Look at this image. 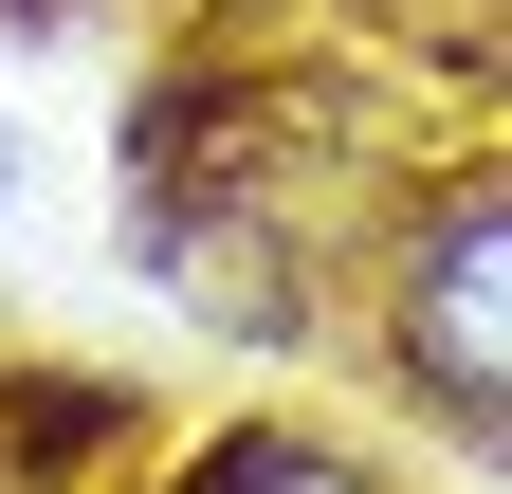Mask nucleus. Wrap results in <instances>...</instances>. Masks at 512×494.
I'll use <instances>...</instances> for the list:
<instances>
[{
  "label": "nucleus",
  "instance_id": "1",
  "mask_svg": "<svg viewBox=\"0 0 512 494\" xmlns=\"http://www.w3.org/2000/svg\"><path fill=\"white\" fill-rule=\"evenodd\" d=\"M403 385L439 421H494V385H512V238H494V183H458V202L403 238Z\"/></svg>",
  "mask_w": 512,
  "mask_h": 494
},
{
  "label": "nucleus",
  "instance_id": "3",
  "mask_svg": "<svg viewBox=\"0 0 512 494\" xmlns=\"http://www.w3.org/2000/svg\"><path fill=\"white\" fill-rule=\"evenodd\" d=\"M0 183H19V147H0Z\"/></svg>",
  "mask_w": 512,
  "mask_h": 494
},
{
  "label": "nucleus",
  "instance_id": "2",
  "mask_svg": "<svg viewBox=\"0 0 512 494\" xmlns=\"http://www.w3.org/2000/svg\"><path fill=\"white\" fill-rule=\"evenodd\" d=\"M220 494H366V476H348L330 440H238V458H220Z\"/></svg>",
  "mask_w": 512,
  "mask_h": 494
}]
</instances>
